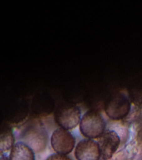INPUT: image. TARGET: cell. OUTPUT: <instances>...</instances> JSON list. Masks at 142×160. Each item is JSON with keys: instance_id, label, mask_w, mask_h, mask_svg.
Masks as SVG:
<instances>
[{"instance_id": "cell-4", "label": "cell", "mask_w": 142, "mask_h": 160, "mask_svg": "<svg viewBox=\"0 0 142 160\" xmlns=\"http://www.w3.org/2000/svg\"><path fill=\"white\" fill-rule=\"evenodd\" d=\"M98 138L101 157L106 160L111 158L120 144L118 134L113 130H107Z\"/></svg>"}, {"instance_id": "cell-11", "label": "cell", "mask_w": 142, "mask_h": 160, "mask_svg": "<svg viewBox=\"0 0 142 160\" xmlns=\"http://www.w3.org/2000/svg\"><path fill=\"white\" fill-rule=\"evenodd\" d=\"M136 141H137L138 146H139V148L142 151V127L137 133Z\"/></svg>"}, {"instance_id": "cell-2", "label": "cell", "mask_w": 142, "mask_h": 160, "mask_svg": "<svg viewBox=\"0 0 142 160\" xmlns=\"http://www.w3.org/2000/svg\"><path fill=\"white\" fill-rule=\"evenodd\" d=\"M81 112L79 108L73 104L60 106L55 112V121L62 128L68 130L75 128L80 121Z\"/></svg>"}, {"instance_id": "cell-12", "label": "cell", "mask_w": 142, "mask_h": 160, "mask_svg": "<svg viewBox=\"0 0 142 160\" xmlns=\"http://www.w3.org/2000/svg\"><path fill=\"white\" fill-rule=\"evenodd\" d=\"M0 160H9V159H8V157H7L6 155L1 154V158H0Z\"/></svg>"}, {"instance_id": "cell-6", "label": "cell", "mask_w": 142, "mask_h": 160, "mask_svg": "<svg viewBox=\"0 0 142 160\" xmlns=\"http://www.w3.org/2000/svg\"><path fill=\"white\" fill-rule=\"evenodd\" d=\"M76 160H98L101 152L97 142L93 139H85L80 141L74 150Z\"/></svg>"}, {"instance_id": "cell-1", "label": "cell", "mask_w": 142, "mask_h": 160, "mask_svg": "<svg viewBox=\"0 0 142 160\" xmlns=\"http://www.w3.org/2000/svg\"><path fill=\"white\" fill-rule=\"evenodd\" d=\"M79 129L81 134L86 138H98L104 132L105 122L98 112L89 111L82 118Z\"/></svg>"}, {"instance_id": "cell-8", "label": "cell", "mask_w": 142, "mask_h": 160, "mask_svg": "<svg viewBox=\"0 0 142 160\" xmlns=\"http://www.w3.org/2000/svg\"><path fill=\"white\" fill-rule=\"evenodd\" d=\"M9 160H35L34 152L23 142H18L11 149Z\"/></svg>"}, {"instance_id": "cell-3", "label": "cell", "mask_w": 142, "mask_h": 160, "mask_svg": "<svg viewBox=\"0 0 142 160\" xmlns=\"http://www.w3.org/2000/svg\"><path fill=\"white\" fill-rule=\"evenodd\" d=\"M51 145L57 154L67 155L74 148L75 138L68 130L58 128L51 135Z\"/></svg>"}, {"instance_id": "cell-13", "label": "cell", "mask_w": 142, "mask_h": 160, "mask_svg": "<svg viewBox=\"0 0 142 160\" xmlns=\"http://www.w3.org/2000/svg\"><path fill=\"white\" fill-rule=\"evenodd\" d=\"M98 160H106V159H104V158H101H101H99V159H98Z\"/></svg>"}, {"instance_id": "cell-14", "label": "cell", "mask_w": 142, "mask_h": 160, "mask_svg": "<svg viewBox=\"0 0 142 160\" xmlns=\"http://www.w3.org/2000/svg\"><path fill=\"white\" fill-rule=\"evenodd\" d=\"M135 160H142V159H141L139 158V159H135Z\"/></svg>"}, {"instance_id": "cell-5", "label": "cell", "mask_w": 142, "mask_h": 160, "mask_svg": "<svg viewBox=\"0 0 142 160\" xmlns=\"http://www.w3.org/2000/svg\"><path fill=\"white\" fill-rule=\"evenodd\" d=\"M106 112L113 119H119L127 115L130 109V103L122 94L113 96L106 104Z\"/></svg>"}, {"instance_id": "cell-9", "label": "cell", "mask_w": 142, "mask_h": 160, "mask_svg": "<svg viewBox=\"0 0 142 160\" xmlns=\"http://www.w3.org/2000/svg\"><path fill=\"white\" fill-rule=\"evenodd\" d=\"M14 136L11 129L4 127L1 131V154L13 148L14 146Z\"/></svg>"}, {"instance_id": "cell-7", "label": "cell", "mask_w": 142, "mask_h": 160, "mask_svg": "<svg viewBox=\"0 0 142 160\" xmlns=\"http://www.w3.org/2000/svg\"><path fill=\"white\" fill-rule=\"evenodd\" d=\"M23 142L29 146L36 152L43 151L46 145L47 136L46 132L41 128L28 129L23 136Z\"/></svg>"}, {"instance_id": "cell-10", "label": "cell", "mask_w": 142, "mask_h": 160, "mask_svg": "<svg viewBox=\"0 0 142 160\" xmlns=\"http://www.w3.org/2000/svg\"><path fill=\"white\" fill-rule=\"evenodd\" d=\"M46 160H72L69 157L66 155H63L59 154H53L48 156Z\"/></svg>"}]
</instances>
